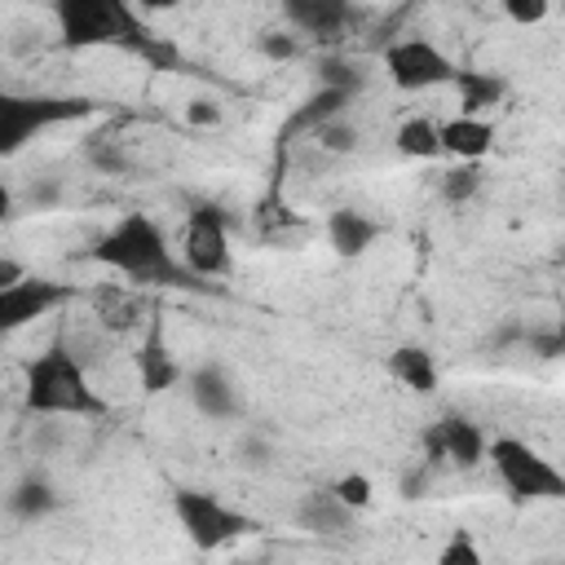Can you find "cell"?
I'll return each instance as SVG.
<instances>
[{
	"mask_svg": "<svg viewBox=\"0 0 565 565\" xmlns=\"http://www.w3.org/2000/svg\"><path fill=\"white\" fill-rule=\"evenodd\" d=\"M353 516H358V508H349L331 486L309 490L296 508V525L309 530V534H344L353 525Z\"/></svg>",
	"mask_w": 565,
	"mask_h": 565,
	"instance_id": "15",
	"label": "cell"
},
{
	"mask_svg": "<svg viewBox=\"0 0 565 565\" xmlns=\"http://www.w3.org/2000/svg\"><path fill=\"white\" fill-rule=\"evenodd\" d=\"M331 490H335L349 508H358V512L371 503V477H366V472H344V477L331 481Z\"/></svg>",
	"mask_w": 565,
	"mask_h": 565,
	"instance_id": "24",
	"label": "cell"
},
{
	"mask_svg": "<svg viewBox=\"0 0 565 565\" xmlns=\"http://www.w3.org/2000/svg\"><path fill=\"white\" fill-rule=\"evenodd\" d=\"M441 459H450L455 468H477L486 459V433L468 419V415H446L437 428H433V441H428Z\"/></svg>",
	"mask_w": 565,
	"mask_h": 565,
	"instance_id": "12",
	"label": "cell"
},
{
	"mask_svg": "<svg viewBox=\"0 0 565 565\" xmlns=\"http://www.w3.org/2000/svg\"><path fill=\"white\" fill-rule=\"evenodd\" d=\"M260 49H265V57L282 62V57H291V53H296V40H291V35H282V31H265V35H260Z\"/></svg>",
	"mask_w": 565,
	"mask_h": 565,
	"instance_id": "28",
	"label": "cell"
},
{
	"mask_svg": "<svg viewBox=\"0 0 565 565\" xmlns=\"http://www.w3.org/2000/svg\"><path fill=\"white\" fill-rule=\"evenodd\" d=\"M185 388H190V402L199 415H207V419H234L238 415V388L225 375V366H216V362L194 366L185 375Z\"/></svg>",
	"mask_w": 565,
	"mask_h": 565,
	"instance_id": "10",
	"label": "cell"
},
{
	"mask_svg": "<svg viewBox=\"0 0 565 565\" xmlns=\"http://www.w3.org/2000/svg\"><path fill=\"white\" fill-rule=\"evenodd\" d=\"M53 18L66 49H137L146 35L132 0H53Z\"/></svg>",
	"mask_w": 565,
	"mask_h": 565,
	"instance_id": "3",
	"label": "cell"
},
{
	"mask_svg": "<svg viewBox=\"0 0 565 565\" xmlns=\"http://www.w3.org/2000/svg\"><path fill=\"white\" fill-rule=\"evenodd\" d=\"M388 375L397 380V384H406L411 393H437V384H441V371H437V358L424 349V344H402V349H393L388 353Z\"/></svg>",
	"mask_w": 565,
	"mask_h": 565,
	"instance_id": "17",
	"label": "cell"
},
{
	"mask_svg": "<svg viewBox=\"0 0 565 565\" xmlns=\"http://www.w3.org/2000/svg\"><path fill=\"white\" fill-rule=\"evenodd\" d=\"M437 137H441V154H455V159H481L494 146V128L486 115H455L437 124Z\"/></svg>",
	"mask_w": 565,
	"mask_h": 565,
	"instance_id": "16",
	"label": "cell"
},
{
	"mask_svg": "<svg viewBox=\"0 0 565 565\" xmlns=\"http://www.w3.org/2000/svg\"><path fill=\"white\" fill-rule=\"evenodd\" d=\"M137 9H146V13H163V9H177L181 0H132Z\"/></svg>",
	"mask_w": 565,
	"mask_h": 565,
	"instance_id": "32",
	"label": "cell"
},
{
	"mask_svg": "<svg viewBox=\"0 0 565 565\" xmlns=\"http://www.w3.org/2000/svg\"><path fill=\"white\" fill-rule=\"evenodd\" d=\"M450 84L459 93V115H486L508 97V84L490 71H455Z\"/></svg>",
	"mask_w": 565,
	"mask_h": 565,
	"instance_id": "18",
	"label": "cell"
},
{
	"mask_svg": "<svg viewBox=\"0 0 565 565\" xmlns=\"http://www.w3.org/2000/svg\"><path fill=\"white\" fill-rule=\"evenodd\" d=\"M349 97H353V93H344V88H335V84H322V88H318L313 97H305V106L287 119V132H313L318 124H327V119L344 115Z\"/></svg>",
	"mask_w": 565,
	"mask_h": 565,
	"instance_id": "19",
	"label": "cell"
},
{
	"mask_svg": "<svg viewBox=\"0 0 565 565\" xmlns=\"http://www.w3.org/2000/svg\"><path fill=\"white\" fill-rule=\"evenodd\" d=\"M397 150L406 154V159H437L441 154V137H437V124L433 119H424V115H411L402 128H397Z\"/></svg>",
	"mask_w": 565,
	"mask_h": 565,
	"instance_id": "21",
	"label": "cell"
},
{
	"mask_svg": "<svg viewBox=\"0 0 565 565\" xmlns=\"http://www.w3.org/2000/svg\"><path fill=\"white\" fill-rule=\"evenodd\" d=\"M172 512L185 530V539L199 547V552H216L225 543H234L238 534L256 530V521L238 508H230L225 499L207 494V490H177L172 494Z\"/></svg>",
	"mask_w": 565,
	"mask_h": 565,
	"instance_id": "6",
	"label": "cell"
},
{
	"mask_svg": "<svg viewBox=\"0 0 565 565\" xmlns=\"http://www.w3.org/2000/svg\"><path fill=\"white\" fill-rule=\"evenodd\" d=\"M22 402L35 415H110V402L93 388L88 366L66 349V344H49L22 380Z\"/></svg>",
	"mask_w": 565,
	"mask_h": 565,
	"instance_id": "2",
	"label": "cell"
},
{
	"mask_svg": "<svg viewBox=\"0 0 565 565\" xmlns=\"http://www.w3.org/2000/svg\"><path fill=\"white\" fill-rule=\"evenodd\" d=\"M137 380H141V393H163V388H172L177 380H181V366H177V358L168 353V340H163V327H159V318L146 327V335H141V349H137Z\"/></svg>",
	"mask_w": 565,
	"mask_h": 565,
	"instance_id": "13",
	"label": "cell"
},
{
	"mask_svg": "<svg viewBox=\"0 0 565 565\" xmlns=\"http://www.w3.org/2000/svg\"><path fill=\"white\" fill-rule=\"evenodd\" d=\"M22 274H26V269H22L13 256H0V287H9V282H13V278H22Z\"/></svg>",
	"mask_w": 565,
	"mask_h": 565,
	"instance_id": "31",
	"label": "cell"
},
{
	"mask_svg": "<svg viewBox=\"0 0 565 565\" xmlns=\"http://www.w3.org/2000/svg\"><path fill=\"white\" fill-rule=\"evenodd\" d=\"M93 260L124 274L132 287H207L172 252L163 225L146 212H124L93 247Z\"/></svg>",
	"mask_w": 565,
	"mask_h": 565,
	"instance_id": "1",
	"label": "cell"
},
{
	"mask_svg": "<svg viewBox=\"0 0 565 565\" xmlns=\"http://www.w3.org/2000/svg\"><path fill=\"white\" fill-rule=\"evenodd\" d=\"M71 296H75L71 282H57V278H44V274H22L9 287H0V331H22L35 318L62 309Z\"/></svg>",
	"mask_w": 565,
	"mask_h": 565,
	"instance_id": "9",
	"label": "cell"
},
{
	"mask_svg": "<svg viewBox=\"0 0 565 565\" xmlns=\"http://www.w3.org/2000/svg\"><path fill=\"white\" fill-rule=\"evenodd\" d=\"M384 71L388 79L402 88V93H424V88H441L450 84V75L459 71L433 40L424 35H411V40H397L384 49Z\"/></svg>",
	"mask_w": 565,
	"mask_h": 565,
	"instance_id": "8",
	"label": "cell"
},
{
	"mask_svg": "<svg viewBox=\"0 0 565 565\" xmlns=\"http://www.w3.org/2000/svg\"><path fill=\"white\" fill-rule=\"evenodd\" d=\"M477 190H481V168H477V159H459V163L441 177V199H446L450 207L468 203Z\"/></svg>",
	"mask_w": 565,
	"mask_h": 565,
	"instance_id": "22",
	"label": "cell"
},
{
	"mask_svg": "<svg viewBox=\"0 0 565 565\" xmlns=\"http://www.w3.org/2000/svg\"><path fill=\"white\" fill-rule=\"evenodd\" d=\"M57 503H62V499H57V490H53L44 477H22V481L9 490V512H13L18 521H40V516H49Z\"/></svg>",
	"mask_w": 565,
	"mask_h": 565,
	"instance_id": "20",
	"label": "cell"
},
{
	"mask_svg": "<svg viewBox=\"0 0 565 565\" xmlns=\"http://www.w3.org/2000/svg\"><path fill=\"white\" fill-rule=\"evenodd\" d=\"M547 9H552V0H503V13H508L516 26H534V22H543Z\"/></svg>",
	"mask_w": 565,
	"mask_h": 565,
	"instance_id": "26",
	"label": "cell"
},
{
	"mask_svg": "<svg viewBox=\"0 0 565 565\" xmlns=\"http://www.w3.org/2000/svg\"><path fill=\"white\" fill-rule=\"evenodd\" d=\"M190 119H194V124H216V119H221V110H216L212 102H203V97H199V102H190Z\"/></svg>",
	"mask_w": 565,
	"mask_h": 565,
	"instance_id": "30",
	"label": "cell"
},
{
	"mask_svg": "<svg viewBox=\"0 0 565 565\" xmlns=\"http://www.w3.org/2000/svg\"><path fill=\"white\" fill-rule=\"evenodd\" d=\"M313 141H318L322 150H331V154H349V150L362 141V132H358V128H349V124H344V115H335V119H327V124H318V128H313Z\"/></svg>",
	"mask_w": 565,
	"mask_h": 565,
	"instance_id": "23",
	"label": "cell"
},
{
	"mask_svg": "<svg viewBox=\"0 0 565 565\" xmlns=\"http://www.w3.org/2000/svg\"><path fill=\"white\" fill-rule=\"evenodd\" d=\"M375 238H380V221H371V216L358 212V207H335V212L327 216V243H331L335 256H344V260L366 256V252L375 247Z\"/></svg>",
	"mask_w": 565,
	"mask_h": 565,
	"instance_id": "14",
	"label": "cell"
},
{
	"mask_svg": "<svg viewBox=\"0 0 565 565\" xmlns=\"http://www.w3.org/2000/svg\"><path fill=\"white\" fill-rule=\"evenodd\" d=\"M486 455H490L503 490L516 503L565 499V472L543 450H534L530 441H521V437H494V441H486Z\"/></svg>",
	"mask_w": 565,
	"mask_h": 565,
	"instance_id": "5",
	"label": "cell"
},
{
	"mask_svg": "<svg viewBox=\"0 0 565 565\" xmlns=\"http://www.w3.org/2000/svg\"><path fill=\"white\" fill-rule=\"evenodd\" d=\"M181 265L194 274V278H225L234 269V256H230V230H225V216L216 207H194L190 221H185V238H181Z\"/></svg>",
	"mask_w": 565,
	"mask_h": 565,
	"instance_id": "7",
	"label": "cell"
},
{
	"mask_svg": "<svg viewBox=\"0 0 565 565\" xmlns=\"http://www.w3.org/2000/svg\"><path fill=\"white\" fill-rule=\"evenodd\" d=\"M322 84H335V88L353 93V88L362 84V75H358V66H349V62H327V66H322Z\"/></svg>",
	"mask_w": 565,
	"mask_h": 565,
	"instance_id": "27",
	"label": "cell"
},
{
	"mask_svg": "<svg viewBox=\"0 0 565 565\" xmlns=\"http://www.w3.org/2000/svg\"><path fill=\"white\" fill-rule=\"evenodd\" d=\"M530 349H539V358H561L565 335H561V331H534V335H530Z\"/></svg>",
	"mask_w": 565,
	"mask_h": 565,
	"instance_id": "29",
	"label": "cell"
},
{
	"mask_svg": "<svg viewBox=\"0 0 565 565\" xmlns=\"http://www.w3.org/2000/svg\"><path fill=\"white\" fill-rule=\"evenodd\" d=\"M287 22L313 40H340L353 22V0H282Z\"/></svg>",
	"mask_w": 565,
	"mask_h": 565,
	"instance_id": "11",
	"label": "cell"
},
{
	"mask_svg": "<svg viewBox=\"0 0 565 565\" xmlns=\"http://www.w3.org/2000/svg\"><path fill=\"white\" fill-rule=\"evenodd\" d=\"M13 216V194H9V185L0 181V221H9Z\"/></svg>",
	"mask_w": 565,
	"mask_h": 565,
	"instance_id": "33",
	"label": "cell"
},
{
	"mask_svg": "<svg viewBox=\"0 0 565 565\" xmlns=\"http://www.w3.org/2000/svg\"><path fill=\"white\" fill-rule=\"evenodd\" d=\"M93 106L84 97H57V93H18V88H0V159L18 154L31 137H40L44 128L84 119Z\"/></svg>",
	"mask_w": 565,
	"mask_h": 565,
	"instance_id": "4",
	"label": "cell"
},
{
	"mask_svg": "<svg viewBox=\"0 0 565 565\" xmlns=\"http://www.w3.org/2000/svg\"><path fill=\"white\" fill-rule=\"evenodd\" d=\"M437 561H441V565H481V552H477V543H472L468 530H455Z\"/></svg>",
	"mask_w": 565,
	"mask_h": 565,
	"instance_id": "25",
	"label": "cell"
}]
</instances>
